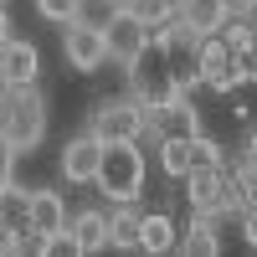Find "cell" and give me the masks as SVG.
I'll return each mask as SVG.
<instances>
[{"label": "cell", "instance_id": "obj_9", "mask_svg": "<svg viewBox=\"0 0 257 257\" xmlns=\"http://www.w3.org/2000/svg\"><path fill=\"white\" fill-rule=\"evenodd\" d=\"M98 160H103V144L88 139V134H72L67 144H62V180H72V185H93L98 175Z\"/></svg>", "mask_w": 257, "mask_h": 257}, {"label": "cell", "instance_id": "obj_2", "mask_svg": "<svg viewBox=\"0 0 257 257\" xmlns=\"http://www.w3.org/2000/svg\"><path fill=\"white\" fill-rule=\"evenodd\" d=\"M144 155H139V144H103V160H98V196H108L113 206H139L144 196Z\"/></svg>", "mask_w": 257, "mask_h": 257}, {"label": "cell", "instance_id": "obj_3", "mask_svg": "<svg viewBox=\"0 0 257 257\" xmlns=\"http://www.w3.org/2000/svg\"><path fill=\"white\" fill-rule=\"evenodd\" d=\"M144 128H149V113L123 93V98H98L82 134L98 139V144H139V139H144Z\"/></svg>", "mask_w": 257, "mask_h": 257}, {"label": "cell", "instance_id": "obj_12", "mask_svg": "<svg viewBox=\"0 0 257 257\" xmlns=\"http://www.w3.org/2000/svg\"><path fill=\"white\" fill-rule=\"evenodd\" d=\"M67 201L57 196V190H47V185H36L31 190V211H26V226L31 231H41V237H57V231H67Z\"/></svg>", "mask_w": 257, "mask_h": 257}, {"label": "cell", "instance_id": "obj_18", "mask_svg": "<svg viewBox=\"0 0 257 257\" xmlns=\"http://www.w3.org/2000/svg\"><path fill=\"white\" fill-rule=\"evenodd\" d=\"M113 16H118V0H77V11H72V26H82V31L103 36V31L113 26Z\"/></svg>", "mask_w": 257, "mask_h": 257}, {"label": "cell", "instance_id": "obj_17", "mask_svg": "<svg viewBox=\"0 0 257 257\" xmlns=\"http://www.w3.org/2000/svg\"><path fill=\"white\" fill-rule=\"evenodd\" d=\"M252 21H257V11L247 6H231V0H221V31L216 36H226L231 47H252Z\"/></svg>", "mask_w": 257, "mask_h": 257}, {"label": "cell", "instance_id": "obj_25", "mask_svg": "<svg viewBox=\"0 0 257 257\" xmlns=\"http://www.w3.org/2000/svg\"><path fill=\"white\" fill-rule=\"evenodd\" d=\"M6 185H16V155L0 144V190H6Z\"/></svg>", "mask_w": 257, "mask_h": 257}, {"label": "cell", "instance_id": "obj_20", "mask_svg": "<svg viewBox=\"0 0 257 257\" xmlns=\"http://www.w3.org/2000/svg\"><path fill=\"white\" fill-rule=\"evenodd\" d=\"M190 170H226V149L216 139H190Z\"/></svg>", "mask_w": 257, "mask_h": 257}, {"label": "cell", "instance_id": "obj_22", "mask_svg": "<svg viewBox=\"0 0 257 257\" xmlns=\"http://www.w3.org/2000/svg\"><path fill=\"white\" fill-rule=\"evenodd\" d=\"M41 247H47V237L31 231V226H21L16 237H11V257H41Z\"/></svg>", "mask_w": 257, "mask_h": 257}, {"label": "cell", "instance_id": "obj_19", "mask_svg": "<svg viewBox=\"0 0 257 257\" xmlns=\"http://www.w3.org/2000/svg\"><path fill=\"white\" fill-rule=\"evenodd\" d=\"M26 211H31V190H21V185L0 190V226L21 231V226H26Z\"/></svg>", "mask_w": 257, "mask_h": 257}, {"label": "cell", "instance_id": "obj_13", "mask_svg": "<svg viewBox=\"0 0 257 257\" xmlns=\"http://www.w3.org/2000/svg\"><path fill=\"white\" fill-rule=\"evenodd\" d=\"M175 21H180V31L206 41L221 31V0H185V6H175Z\"/></svg>", "mask_w": 257, "mask_h": 257}, {"label": "cell", "instance_id": "obj_10", "mask_svg": "<svg viewBox=\"0 0 257 257\" xmlns=\"http://www.w3.org/2000/svg\"><path fill=\"white\" fill-rule=\"evenodd\" d=\"M62 57H67L72 72H98V67H108V47H103V36L82 31V26H67V31H62Z\"/></svg>", "mask_w": 257, "mask_h": 257}, {"label": "cell", "instance_id": "obj_7", "mask_svg": "<svg viewBox=\"0 0 257 257\" xmlns=\"http://www.w3.org/2000/svg\"><path fill=\"white\" fill-rule=\"evenodd\" d=\"M103 47H108V62H118V67H134V62L149 52V36H144V26L134 21V11H128V6H118L113 26L103 31Z\"/></svg>", "mask_w": 257, "mask_h": 257}, {"label": "cell", "instance_id": "obj_5", "mask_svg": "<svg viewBox=\"0 0 257 257\" xmlns=\"http://www.w3.org/2000/svg\"><path fill=\"white\" fill-rule=\"evenodd\" d=\"M196 88L211 93H237V47L226 36L196 41Z\"/></svg>", "mask_w": 257, "mask_h": 257}, {"label": "cell", "instance_id": "obj_14", "mask_svg": "<svg viewBox=\"0 0 257 257\" xmlns=\"http://www.w3.org/2000/svg\"><path fill=\"white\" fill-rule=\"evenodd\" d=\"M144 206H113L108 211V252H139Z\"/></svg>", "mask_w": 257, "mask_h": 257}, {"label": "cell", "instance_id": "obj_11", "mask_svg": "<svg viewBox=\"0 0 257 257\" xmlns=\"http://www.w3.org/2000/svg\"><path fill=\"white\" fill-rule=\"evenodd\" d=\"M67 237L77 242L82 257H98V252H108V211H98V206H82L77 216H67Z\"/></svg>", "mask_w": 257, "mask_h": 257}, {"label": "cell", "instance_id": "obj_15", "mask_svg": "<svg viewBox=\"0 0 257 257\" xmlns=\"http://www.w3.org/2000/svg\"><path fill=\"white\" fill-rule=\"evenodd\" d=\"M180 242V231H175V221L165 216V211H144V226H139V252H149V257H170V247Z\"/></svg>", "mask_w": 257, "mask_h": 257}, {"label": "cell", "instance_id": "obj_24", "mask_svg": "<svg viewBox=\"0 0 257 257\" xmlns=\"http://www.w3.org/2000/svg\"><path fill=\"white\" fill-rule=\"evenodd\" d=\"M41 257H82L77 242L67 237V231H57V237H47V247H41Z\"/></svg>", "mask_w": 257, "mask_h": 257}, {"label": "cell", "instance_id": "obj_26", "mask_svg": "<svg viewBox=\"0 0 257 257\" xmlns=\"http://www.w3.org/2000/svg\"><path fill=\"white\" fill-rule=\"evenodd\" d=\"M6 41H11V11L0 6V47H6Z\"/></svg>", "mask_w": 257, "mask_h": 257}, {"label": "cell", "instance_id": "obj_1", "mask_svg": "<svg viewBox=\"0 0 257 257\" xmlns=\"http://www.w3.org/2000/svg\"><path fill=\"white\" fill-rule=\"evenodd\" d=\"M41 139H47V98H41V88L0 93V144L21 160Z\"/></svg>", "mask_w": 257, "mask_h": 257}, {"label": "cell", "instance_id": "obj_8", "mask_svg": "<svg viewBox=\"0 0 257 257\" xmlns=\"http://www.w3.org/2000/svg\"><path fill=\"white\" fill-rule=\"evenodd\" d=\"M41 77V52L31 41H6L0 47V93H16V88H36Z\"/></svg>", "mask_w": 257, "mask_h": 257}, {"label": "cell", "instance_id": "obj_21", "mask_svg": "<svg viewBox=\"0 0 257 257\" xmlns=\"http://www.w3.org/2000/svg\"><path fill=\"white\" fill-rule=\"evenodd\" d=\"M160 170L170 180H185L190 175V144H160Z\"/></svg>", "mask_w": 257, "mask_h": 257}, {"label": "cell", "instance_id": "obj_6", "mask_svg": "<svg viewBox=\"0 0 257 257\" xmlns=\"http://www.w3.org/2000/svg\"><path fill=\"white\" fill-rule=\"evenodd\" d=\"M144 134H155V144H190V139L206 134V128H201V108L190 98H175V103H165L160 113H149Z\"/></svg>", "mask_w": 257, "mask_h": 257}, {"label": "cell", "instance_id": "obj_16", "mask_svg": "<svg viewBox=\"0 0 257 257\" xmlns=\"http://www.w3.org/2000/svg\"><path fill=\"white\" fill-rule=\"evenodd\" d=\"M175 247H180V257H221V231H216V221H190Z\"/></svg>", "mask_w": 257, "mask_h": 257}, {"label": "cell", "instance_id": "obj_4", "mask_svg": "<svg viewBox=\"0 0 257 257\" xmlns=\"http://www.w3.org/2000/svg\"><path fill=\"white\" fill-rule=\"evenodd\" d=\"M128 72V98L139 103L144 113H160L165 103H175V82H170V67H165V57L160 52H144L134 67H123Z\"/></svg>", "mask_w": 257, "mask_h": 257}, {"label": "cell", "instance_id": "obj_23", "mask_svg": "<svg viewBox=\"0 0 257 257\" xmlns=\"http://www.w3.org/2000/svg\"><path fill=\"white\" fill-rule=\"evenodd\" d=\"M47 21H62V26H72V11H77V0H41L36 6Z\"/></svg>", "mask_w": 257, "mask_h": 257}]
</instances>
